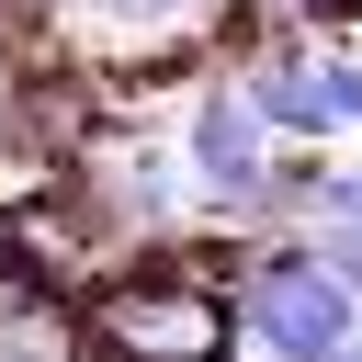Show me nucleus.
<instances>
[{
  "mask_svg": "<svg viewBox=\"0 0 362 362\" xmlns=\"http://www.w3.org/2000/svg\"><path fill=\"white\" fill-rule=\"evenodd\" d=\"M79 362H249V328L226 283H192L170 249H124L79 294Z\"/></svg>",
  "mask_w": 362,
  "mask_h": 362,
  "instance_id": "obj_1",
  "label": "nucleus"
},
{
  "mask_svg": "<svg viewBox=\"0 0 362 362\" xmlns=\"http://www.w3.org/2000/svg\"><path fill=\"white\" fill-rule=\"evenodd\" d=\"M317 215L362 226V158H328V170H317Z\"/></svg>",
  "mask_w": 362,
  "mask_h": 362,
  "instance_id": "obj_7",
  "label": "nucleus"
},
{
  "mask_svg": "<svg viewBox=\"0 0 362 362\" xmlns=\"http://www.w3.org/2000/svg\"><path fill=\"white\" fill-rule=\"evenodd\" d=\"M238 90H249V113H260V136H272V147H339L328 90H317V34L272 23V45L238 68Z\"/></svg>",
  "mask_w": 362,
  "mask_h": 362,
  "instance_id": "obj_4",
  "label": "nucleus"
},
{
  "mask_svg": "<svg viewBox=\"0 0 362 362\" xmlns=\"http://www.w3.org/2000/svg\"><path fill=\"white\" fill-rule=\"evenodd\" d=\"M170 147H181V170H192L204 215H249V192L272 181V136H260V113H249V90H238V79L192 90V102H181V124H170Z\"/></svg>",
  "mask_w": 362,
  "mask_h": 362,
  "instance_id": "obj_3",
  "label": "nucleus"
},
{
  "mask_svg": "<svg viewBox=\"0 0 362 362\" xmlns=\"http://www.w3.org/2000/svg\"><path fill=\"white\" fill-rule=\"evenodd\" d=\"M317 90H328V124H339V136H362V57L317 45Z\"/></svg>",
  "mask_w": 362,
  "mask_h": 362,
  "instance_id": "obj_5",
  "label": "nucleus"
},
{
  "mask_svg": "<svg viewBox=\"0 0 362 362\" xmlns=\"http://www.w3.org/2000/svg\"><path fill=\"white\" fill-rule=\"evenodd\" d=\"M328 362H362V328H351V339H339V351H328Z\"/></svg>",
  "mask_w": 362,
  "mask_h": 362,
  "instance_id": "obj_8",
  "label": "nucleus"
},
{
  "mask_svg": "<svg viewBox=\"0 0 362 362\" xmlns=\"http://www.w3.org/2000/svg\"><path fill=\"white\" fill-rule=\"evenodd\" d=\"M238 328H249V362H328L362 328V294L317 272L305 238H260V260L238 272Z\"/></svg>",
  "mask_w": 362,
  "mask_h": 362,
  "instance_id": "obj_2",
  "label": "nucleus"
},
{
  "mask_svg": "<svg viewBox=\"0 0 362 362\" xmlns=\"http://www.w3.org/2000/svg\"><path fill=\"white\" fill-rule=\"evenodd\" d=\"M305 260H317V272H339V283L362 294V226H339V215H317V226H305Z\"/></svg>",
  "mask_w": 362,
  "mask_h": 362,
  "instance_id": "obj_6",
  "label": "nucleus"
}]
</instances>
